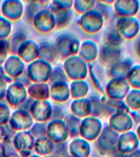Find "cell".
Masks as SVG:
<instances>
[{"label": "cell", "mask_w": 140, "mask_h": 157, "mask_svg": "<svg viewBox=\"0 0 140 157\" xmlns=\"http://www.w3.org/2000/svg\"><path fill=\"white\" fill-rule=\"evenodd\" d=\"M12 31V23L5 17H0V40H6Z\"/></svg>", "instance_id": "obj_42"}, {"label": "cell", "mask_w": 140, "mask_h": 157, "mask_svg": "<svg viewBox=\"0 0 140 157\" xmlns=\"http://www.w3.org/2000/svg\"><path fill=\"white\" fill-rule=\"evenodd\" d=\"M73 2L71 0H58V1H52V4L56 9L60 10H71L73 7Z\"/></svg>", "instance_id": "obj_48"}, {"label": "cell", "mask_w": 140, "mask_h": 157, "mask_svg": "<svg viewBox=\"0 0 140 157\" xmlns=\"http://www.w3.org/2000/svg\"><path fill=\"white\" fill-rule=\"evenodd\" d=\"M103 121L99 118L88 116L81 120L80 137L88 142H94L103 128Z\"/></svg>", "instance_id": "obj_7"}, {"label": "cell", "mask_w": 140, "mask_h": 157, "mask_svg": "<svg viewBox=\"0 0 140 157\" xmlns=\"http://www.w3.org/2000/svg\"><path fill=\"white\" fill-rule=\"evenodd\" d=\"M63 70L67 78L72 81L85 80L88 75V64L78 55L65 59Z\"/></svg>", "instance_id": "obj_1"}, {"label": "cell", "mask_w": 140, "mask_h": 157, "mask_svg": "<svg viewBox=\"0 0 140 157\" xmlns=\"http://www.w3.org/2000/svg\"><path fill=\"white\" fill-rule=\"evenodd\" d=\"M29 157H41V156H39V155H30Z\"/></svg>", "instance_id": "obj_59"}, {"label": "cell", "mask_w": 140, "mask_h": 157, "mask_svg": "<svg viewBox=\"0 0 140 157\" xmlns=\"http://www.w3.org/2000/svg\"><path fill=\"white\" fill-rule=\"evenodd\" d=\"M134 49L135 54L137 55L138 58H140V34L135 39Z\"/></svg>", "instance_id": "obj_52"}, {"label": "cell", "mask_w": 140, "mask_h": 157, "mask_svg": "<svg viewBox=\"0 0 140 157\" xmlns=\"http://www.w3.org/2000/svg\"><path fill=\"white\" fill-rule=\"evenodd\" d=\"M49 3V2H45V1H34V2H29V5H28V7H27V18L29 21H31L34 18V17L35 15L41 11V8L44 7V5ZM44 9V8H43Z\"/></svg>", "instance_id": "obj_40"}, {"label": "cell", "mask_w": 140, "mask_h": 157, "mask_svg": "<svg viewBox=\"0 0 140 157\" xmlns=\"http://www.w3.org/2000/svg\"><path fill=\"white\" fill-rule=\"evenodd\" d=\"M12 81L13 79L7 75H6L5 77H0V101L2 100L6 95L7 83H10Z\"/></svg>", "instance_id": "obj_49"}, {"label": "cell", "mask_w": 140, "mask_h": 157, "mask_svg": "<svg viewBox=\"0 0 140 157\" xmlns=\"http://www.w3.org/2000/svg\"><path fill=\"white\" fill-rule=\"evenodd\" d=\"M107 157H127V155L123 154V153L118 151L117 148H115V149L113 150L112 151H111L107 155Z\"/></svg>", "instance_id": "obj_53"}, {"label": "cell", "mask_w": 140, "mask_h": 157, "mask_svg": "<svg viewBox=\"0 0 140 157\" xmlns=\"http://www.w3.org/2000/svg\"><path fill=\"white\" fill-rule=\"evenodd\" d=\"M10 126L14 131H25L34 124V120L29 111L19 109L12 113L9 120Z\"/></svg>", "instance_id": "obj_16"}, {"label": "cell", "mask_w": 140, "mask_h": 157, "mask_svg": "<svg viewBox=\"0 0 140 157\" xmlns=\"http://www.w3.org/2000/svg\"><path fill=\"white\" fill-rule=\"evenodd\" d=\"M67 79H68V78H67L63 68H61L60 66H56L54 69H52L51 78H50L51 82H52V83L59 82V81L67 82Z\"/></svg>", "instance_id": "obj_45"}, {"label": "cell", "mask_w": 140, "mask_h": 157, "mask_svg": "<svg viewBox=\"0 0 140 157\" xmlns=\"http://www.w3.org/2000/svg\"><path fill=\"white\" fill-rule=\"evenodd\" d=\"M32 24L38 31L48 33L56 26V21L52 11L42 9L34 16L32 20Z\"/></svg>", "instance_id": "obj_14"}, {"label": "cell", "mask_w": 140, "mask_h": 157, "mask_svg": "<svg viewBox=\"0 0 140 157\" xmlns=\"http://www.w3.org/2000/svg\"><path fill=\"white\" fill-rule=\"evenodd\" d=\"M99 48L98 44L93 40H84L82 42L80 48L78 56L88 64L93 63L98 57Z\"/></svg>", "instance_id": "obj_25"}, {"label": "cell", "mask_w": 140, "mask_h": 157, "mask_svg": "<svg viewBox=\"0 0 140 157\" xmlns=\"http://www.w3.org/2000/svg\"><path fill=\"white\" fill-rule=\"evenodd\" d=\"M124 101L130 110H140V89L131 88Z\"/></svg>", "instance_id": "obj_34"}, {"label": "cell", "mask_w": 140, "mask_h": 157, "mask_svg": "<svg viewBox=\"0 0 140 157\" xmlns=\"http://www.w3.org/2000/svg\"><path fill=\"white\" fill-rule=\"evenodd\" d=\"M11 112L9 107L4 103H0V125H5L10 120Z\"/></svg>", "instance_id": "obj_46"}, {"label": "cell", "mask_w": 140, "mask_h": 157, "mask_svg": "<svg viewBox=\"0 0 140 157\" xmlns=\"http://www.w3.org/2000/svg\"><path fill=\"white\" fill-rule=\"evenodd\" d=\"M108 125L120 134L131 131L134 124L129 113H116L109 118Z\"/></svg>", "instance_id": "obj_18"}, {"label": "cell", "mask_w": 140, "mask_h": 157, "mask_svg": "<svg viewBox=\"0 0 140 157\" xmlns=\"http://www.w3.org/2000/svg\"><path fill=\"white\" fill-rule=\"evenodd\" d=\"M98 60L101 63L107 66H112L113 64L123 59V49L121 46L115 44L103 43L99 48Z\"/></svg>", "instance_id": "obj_9"}, {"label": "cell", "mask_w": 140, "mask_h": 157, "mask_svg": "<svg viewBox=\"0 0 140 157\" xmlns=\"http://www.w3.org/2000/svg\"><path fill=\"white\" fill-rule=\"evenodd\" d=\"M119 133L113 130L108 124L105 125L103 131L94 141L97 151L103 156H107L111 151L116 148Z\"/></svg>", "instance_id": "obj_2"}, {"label": "cell", "mask_w": 140, "mask_h": 157, "mask_svg": "<svg viewBox=\"0 0 140 157\" xmlns=\"http://www.w3.org/2000/svg\"><path fill=\"white\" fill-rule=\"evenodd\" d=\"M39 57L41 60L47 62H53L58 56L55 45L48 43V42H42L39 44Z\"/></svg>", "instance_id": "obj_30"}, {"label": "cell", "mask_w": 140, "mask_h": 157, "mask_svg": "<svg viewBox=\"0 0 140 157\" xmlns=\"http://www.w3.org/2000/svg\"><path fill=\"white\" fill-rule=\"evenodd\" d=\"M135 132H136V134H137L138 137V139H139L140 141V124L137 125V128H136Z\"/></svg>", "instance_id": "obj_57"}, {"label": "cell", "mask_w": 140, "mask_h": 157, "mask_svg": "<svg viewBox=\"0 0 140 157\" xmlns=\"http://www.w3.org/2000/svg\"><path fill=\"white\" fill-rule=\"evenodd\" d=\"M92 105V111L90 116L99 118L102 117V103H101V97L96 94H93L88 97Z\"/></svg>", "instance_id": "obj_41"}, {"label": "cell", "mask_w": 140, "mask_h": 157, "mask_svg": "<svg viewBox=\"0 0 140 157\" xmlns=\"http://www.w3.org/2000/svg\"><path fill=\"white\" fill-rule=\"evenodd\" d=\"M113 10L118 17H135L140 9L138 0H115Z\"/></svg>", "instance_id": "obj_17"}, {"label": "cell", "mask_w": 140, "mask_h": 157, "mask_svg": "<svg viewBox=\"0 0 140 157\" xmlns=\"http://www.w3.org/2000/svg\"><path fill=\"white\" fill-rule=\"evenodd\" d=\"M129 115L130 117L132 118L133 121L134 125H138L140 124V114L138 112L137 110H130Z\"/></svg>", "instance_id": "obj_51"}, {"label": "cell", "mask_w": 140, "mask_h": 157, "mask_svg": "<svg viewBox=\"0 0 140 157\" xmlns=\"http://www.w3.org/2000/svg\"><path fill=\"white\" fill-rule=\"evenodd\" d=\"M27 39L26 36L24 34H22L21 32H16L12 37L11 40L9 41V47L10 52H12V53H17V50L21 45L22 43H24Z\"/></svg>", "instance_id": "obj_39"}, {"label": "cell", "mask_w": 140, "mask_h": 157, "mask_svg": "<svg viewBox=\"0 0 140 157\" xmlns=\"http://www.w3.org/2000/svg\"><path fill=\"white\" fill-rule=\"evenodd\" d=\"M52 12L53 13L56 21V28L62 29L71 23L73 14L71 10H60L52 7Z\"/></svg>", "instance_id": "obj_31"}, {"label": "cell", "mask_w": 140, "mask_h": 157, "mask_svg": "<svg viewBox=\"0 0 140 157\" xmlns=\"http://www.w3.org/2000/svg\"><path fill=\"white\" fill-rule=\"evenodd\" d=\"M134 61L130 57H126L120 60L112 66L108 67L107 75L110 78H122L126 79Z\"/></svg>", "instance_id": "obj_19"}, {"label": "cell", "mask_w": 140, "mask_h": 157, "mask_svg": "<svg viewBox=\"0 0 140 157\" xmlns=\"http://www.w3.org/2000/svg\"><path fill=\"white\" fill-rule=\"evenodd\" d=\"M114 2H115V0H111V1H96L94 9L97 10L103 16L105 21H107V20L110 19V17L112 15V6L114 4Z\"/></svg>", "instance_id": "obj_35"}, {"label": "cell", "mask_w": 140, "mask_h": 157, "mask_svg": "<svg viewBox=\"0 0 140 157\" xmlns=\"http://www.w3.org/2000/svg\"><path fill=\"white\" fill-rule=\"evenodd\" d=\"M7 132L5 129L4 126H2V125H0V141H2V140L4 139L5 137L7 136Z\"/></svg>", "instance_id": "obj_54"}, {"label": "cell", "mask_w": 140, "mask_h": 157, "mask_svg": "<svg viewBox=\"0 0 140 157\" xmlns=\"http://www.w3.org/2000/svg\"><path fill=\"white\" fill-rule=\"evenodd\" d=\"M52 105L47 100H33L29 108L33 120L39 123H45L51 119Z\"/></svg>", "instance_id": "obj_11"}, {"label": "cell", "mask_w": 140, "mask_h": 157, "mask_svg": "<svg viewBox=\"0 0 140 157\" xmlns=\"http://www.w3.org/2000/svg\"><path fill=\"white\" fill-rule=\"evenodd\" d=\"M12 142L15 149L19 153L24 151H30L34 147V137L30 131H20L15 134Z\"/></svg>", "instance_id": "obj_24"}, {"label": "cell", "mask_w": 140, "mask_h": 157, "mask_svg": "<svg viewBox=\"0 0 140 157\" xmlns=\"http://www.w3.org/2000/svg\"><path fill=\"white\" fill-rule=\"evenodd\" d=\"M139 147L140 141L135 131L131 130L129 132L120 133L116 146L119 151L123 154L128 155L139 149Z\"/></svg>", "instance_id": "obj_13"}, {"label": "cell", "mask_w": 140, "mask_h": 157, "mask_svg": "<svg viewBox=\"0 0 140 157\" xmlns=\"http://www.w3.org/2000/svg\"><path fill=\"white\" fill-rule=\"evenodd\" d=\"M115 28L124 40H133L139 35L140 22L136 17H118Z\"/></svg>", "instance_id": "obj_5"}, {"label": "cell", "mask_w": 140, "mask_h": 157, "mask_svg": "<svg viewBox=\"0 0 140 157\" xmlns=\"http://www.w3.org/2000/svg\"><path fill=\"white\" fill-rule=\"evenodd\" d=\"M104 42L108 43V44L121 46L124 42V39L115 27H111L106 31L105 35H104Z\"/></svg>", "instance_id": "obj_38"}, {"label": "cell", "mask_w": 140, "mask_h": 157, "mask_svg": "<svg viewBox=\"0 0 140 157\" xmlns=\"http://www.w3.org/2000/svg\"><path fill=\"white\" fill-rule=\"evenodd\" d=\"M95 0H76L73 2V7L78 14L84 15L94 9Z\"/></svg>", "instance_id": "obj_37"}, {"label": "cell", "mask_w": 140, "mask_h": 157, "mask_svg": "<svg viewBox=\"0 0 140 157\" xmlns=\"http://www.w3.org/2000/svg\"><path fill=\"white\" fill-rule=\"evenodd\" d=\"M46 137L55 144L66 142L70 134L64 120H51L46 126Z\"/></svg>", "instance_id": "obj_10"}, {"label": "cell", "mask_w": 140, "mask_h": 157, "mask_svg": "<svg viewBox=\"0 0 140 157\" xmlns=\"http://www.w3.org/2000/svg\"><path fill=\"white\" fill-rule=\"evenodd\" d=\"M91 151L90 142L80 137L74 138L68 146L69 154L72 157H88Z\"/></svg>", "instance_id": "obj_21"}, {"label": "cell", "mask_w": 140, "mask_h": 157, "mask_svg": "<svg viewBox=\"0 0 140 157\" xmlns=\"http://www.w3.org/2000/svg\"><path fill=\"white\" fill-rule=\"evenodd\" d=\"M102 103V117L109 118L116 113H129L130 109L124 100L110 99L107 96L101 97Z\"/></svg>", "instance_id": "obj_12"}, {"label": "cell", "mask_w": 140, "mask_h": 157, "mask_svg": "<svg viewBox=\"0 0 140 157\" xmlns=\"http://www.w3.org/2000/svg\"><path fill=\"white\" fill-rule=\"evenodd\" d=\"M27 93L33 100H47L50 97V88L45 83H34L28 87Z\"/></svg>", "instance_id": "obj_28"}, {"label": "cell", "mask_w": 140, "mask_h": 157, "mask_svg": "<svg viewBox=\"0 0 140 157\" xmlns=\"http://www.w3.org/2000/svg\"><path fill=\"white\" fill-rule=\"evenodd\" d=\"M70 108H71V114L81 120L84 118L90 116L92 111V105L88 98L75 99L72 101Z\"/></svg>", "instance_id": "obj_27"}, {"label": "cell", "mask_w": 140, "mask_h": 157, "mask_svg": "<svg viewBox=\"0 0 140 157\" xmlns=\"http://www.w3.org/2000/svg\"><path fill=\"white\" fill-rule=\"evenodd\" d=\"M80 39L73 34H63L56 39L55 48L60 58L66 59L78 55L80 48Z\"/></svg>", "instance_id": "obj_3"}, {"label": "cell", "mask_w": 140, "mask_h": 157, "mask_svg": "<svg viewBox=\"0 0 140 157\" xmlns=\"http://www.w3.org/2000/svg\"><path fill=\"white\" fill-rule=\"evenodd\" d=\"M34 151L40 155H49L53 153L55 143L45 137L37 138L34 145Z\"/></svg>", "instance_id": "obj_32"}, {"label": "cell", "mask_w": 140, "mask_h": 157, "mask_svg": "<svg viewBox=\"0 0 140 157\" xmlns=\"http://www.w3.org/2000/svg\"><path fill=\"white\" fill-rule=\"evenodd\" d=\"M52 67L47 61L37 59L27 67L26 74L30 81L34 83H45L50 80Z\"/></svg>", "instance_id": "obj_4"}, {"label": "cell", "mask_w": 140, "mask_h": 157, "mask_svg": "<svg viewBox=\"0 0 140 157\" xmlns=\"http://www.w3.org/2000/svg\"><path fill=\"white\" fill-rule=\"evenodd\" d=\"M66 126L68 128L70 137L76 138L80 137V128L81 119L76 117V115L69 114L63 119Z\"/></svg>", "instance_id": "obj_33"}, {"label": "cell", "mask_w": 140, "mask_h": 157, "mask_svg": "<svg viewBox=\"0 0 140 157\" xmlns=\"http://www.w3.org/2000/svg\"><path fill=\"white\" fill-rule=\"evenodd\" d=\"M5 157H21L19 155L16 154V153H10V154L7 155Z\"/></svg>", "instance_id": "obj_58"}, {"label": "cell", "mask_w": 140, "mask_h": 157, "mask_svg": "<svg viewBox=\"0 0 140 157\" xmlns=\"http://www.w3.org/2000/svg\"><path fill=\"white\" fill-rule=\"evenodd\" d=\"M131 88L126 79L110 78L104 88V95L110 99L125 100Z\"/></svg>", "instance_id": "obj_8"}, {"label": "cell", "mask_w": 140, "mask_h": 157, "mask_svg": "<svg viewBox=\"0 0 140 157\" xmlns=\"http://www.w3.org/2000/svg\"><path fill=\"white\" fill-rule=\"evenodd\" d=\"M27 95L28 93L25 86L15 81L14 83L10 84L7 88L5 97L7 103L11 106L16 107V106H20L26 100Z\"/></svg>", "instance_id": "obj_15"}, {"label": "cell", "mask_w": 140, "mask_h": 157, "mask_svg": "<svg viewBox=\"0 0 140 157\" xmlns=\"http://www.w3.org/2000/svg\"><path fill=\"white\" fill-rule=\"evenodd\" d=\"M1 11L5 18L8 21H17L23 14L24 6L21 1H3Z\"/></svg>", "instance_id": "obj_22"}, {"label": "cell", "mask_w": 140, "mask_h": 157, "mask_svg": "<svg viewBox=\"0 0 140 157\" xmlns=\"http://www.w3.org/2000/svg\"><path fill=\"white\" fill-rule=\"evenodd\" d=\"M127 157H140V149H138L134 151L127 155Z\"/></svg>", "instance_id": "obj_55"}, {"label": "cell", "mask_w": 140, "mask_h": 157, "mask_svg": "<svg viewBox=\"0 0 140 157\" xmlns=\"http://www.w3.org/2000/svg\"><path fill=\"white\" fill-rule=\"evenodd\" d=\"M46 126L45 123H36L34 124L33 126L30 128V132L32 135L36 138L43 137L46 136Z\"/></svg>", "instance_id": "obj_44"}, {"label": "cell", "mask_w": 140, "mask_h": 157, "mask_svg": "<svg viewBox=\"0 0 140 157\" xmlns=\"http://www.w3.org/2000/svg\"><path fill=\"white\" fill-rule=\"evenodd\" d=\"M78 23L83 31L88 34H98L102 30L105 24V19L95 9L81 15Z\"/></svg>", "instance_id": "obj_6"}, {"label": "cell", "mask_w": 140, "mask_h": 157, "mask_svg": "<svg viewBox=\"0 0 140 157\" xmlns=\"http://www.w3.org/2000/svg\"><path fill=\"white\" fill-rule=\"evenodd\" d=\"M65 113L62 108L60 105H52V120H63L65 118Z\"/></svg>", "instance_id": "obj_50"}, {"label": "cell", "mask_w": 140, "mask_h": 157, "mask_svg": "<svg viewBox=\"0 0 140 157\" xmlns=\"http://www.w3.org/2000/svg\"><path fill=\"white\" fill-rule=\"evenodd\" d=\"M3 69L7 76L12 79H16L24 73L25 63L19 56L12 55L5 61Z\"/></svg>", "instance_id": "obj_23"}, {"label": "cell", "mask_w": 140, "mask_h": 157, "mask_svg": "<svg viewBox=\"0 0 140 157\" xmlns=\"http://www.w3.org/2000/svg\"><path fill=\"white\" fill-rule=\"evenodd\" d=\"M39 48L35 42L26 39L17 50V55L24 62H33L39 57Z\"/></svg>", "instance_id": "obj_20"}, {"label": "cell", "mask_w": 140, "mask_h": 157, "mask_svg": "<svg viewBox=\"0 0 140 157\" xmlns=\"http://www.w3.org/2000/svg\"><path fill=\"white\" fill-rule=\"evenodd\" d=\"M8 52H10L9 41L6 40H0V66L5 62V59L7 57Z\"/></svg>", "instance_id": "obj_47"}, {"label": "cell", "mask_w": 140, "mask_h": 157, "mask_svg": "<svg viewBox=\"0 0 140 157\" xmlns=\"http://www.w3.org/2000/svg\"><path fill=\"white\" fill-rule=\"evenodd\" d=\"M88 75L90 77L91 82L93 83V87L96 88V90L101 93H104V88H103L100 78H98L97 74L95 73L93 63L88 64Z\"/></svg>", "instance_id": "obj_43"}, {"label": "cell", "mask_w": 140, "mask_h": 157, "mask_svg": "<svg viewBox=\"0 0 140 157\" xmlns=\"http://www.w3.org/2000/svg\"><path fill=\"white\" fill-rule=\"evenodd\" d=\"M6 156V149H5L4 145L0 142V157Z\"/></svg>", "instance_id": "obj_56"}, {"label": "cell", "mask_w": 140, "mask_h": 157, "mask_svg": "<svg viewBox=\"0 0 140 157\" xmlns=\"http://www.w3.org/2000/svg\"><path fill=\"white\" fill-rule=\"evenodd\" d=\"M126 80L131 88L140 89V64H134L132 66Z\"/></svg>", "instance_id": "obj_36"}, {"label": "cell", "mask_w": 140, "mask_h": 157, "mask_svg": "<svg viewBox=\"0 0 140 157\" xmlns=\"http://www.w3.org/2000/svg\"><path fill=\"white\" fill-rule=\"evenodd\" d=\"M50 96L56 102L63 103L71 98L70 85L66 81H59L52 83L50 88Z\"/></svg>", "instance_id": "obj_26"}, {"label": "cell", "mask_w": 140, "mask_h": 157, "mask_svg": "<svg viewBox=\"0 0 140 157\" xmlns=\"http://www.w3.org/2000/svg\"><path fill=\"white\" fill-rule=\"evenodd\" d=\"M89 93V84L86 80L72 81L70 84L71 97L75 99L87 98Z\"/></svg>", "instance_id": "obj_29"}]
</instances>
